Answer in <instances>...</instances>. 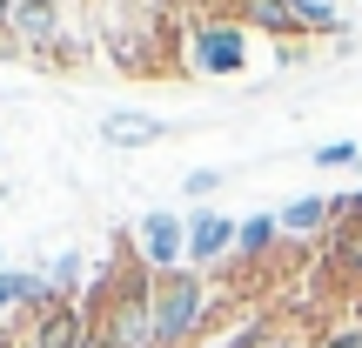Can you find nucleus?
<instances>
[{"label": "nucleus", "mask_w": 362, "mask_h": 348, "mask_svg": "<svg viewBox=\"0 0 362 348\" xmlns=\"http://www.w3.org/2000/svg\"><path fill=\"white\" fill-rule=\"evenodd\" d=\"M13 7H21V0H0V40H7V47H13Z\"/></svg>", "instance_id": "6ab92c4d"}, {"label": "nucleus", "mask_w": 362, "mask_h": 348, "mask_svg": "<svg viewBox=\"0 0 362 348\" xmlns=\"http://www.w3.org/2000/svg\"><path fill=\"white\" fill-rule=\"evenodd\" d=\"M148 315H155V348H194L202 328L215 322V288H208V275H194V268L155 275Z\"/></svg>", "instance_id": "f03ea898"}, {"label": "nucleus", "mask_w": 362, "mask_h": 348, "mask_svg": "<svg viewBox=\"0 0 362 348\" xmlns=\"http://www.w3.org/2000/svg\"><path fill=\"white\" fill-rule=\"evenodd\" d=\"M215 188H221V168H194L188 181H181V194H188V201H208Z\"/></svg>", "instance_id": "f3484780"}, {"label": "nucleus", "mask_w": 362, "mask_h": 348, "mask_svg": "<svg viewBox=\"0 0 362 348\" xmlns=\"http://www.w3.org/2000/svg\"><path fill=\"white\" fill-rule=\"evenodd\" d=\"M356 161H362L356 141H322L315 148V168H356Z\"/></svg>", "instance_id": "dca6fc26"}, {"label": "nucleus", "mask_w": 362, "mask_h": 348, "mask_svg": "<svg viewBox=\"0 0 362 348\" xmlns=\"http://www.w3.org/2000/svg\"><path fill=\"white\" fill-rule=\"evenodd\" d=\"M208 13H228L235 27H255V34H275V40H302L309 27H302V13H296V0H215Z\"/></svg>", "instance_id": "423d86ee"}, {"label": "nucleus", "mask_w": 362, "mask_h": 348, "mask_svg": "<svg viewBox=\"0 0 362 348\" xmlns=\"http://www.w3.org/2000/svg\"><path fill=\"white\" fill-rule=\"evenodd\" d=\"M94 34H101L107 61L121 74H168V67H181V27H175L168 0H101Z\"/></svg>", "instance_id": "f257e3e1"}, {"label": "nucleus", "mask_w": 362, "mask_h": 348, "mask_svg": "<svg viewBox=\"0 0 362 348\" xmlns=\"http://www.w3.org/2000/svg\"><path fill=\"white\" fill-rule=\"evenodd\" d=\"M0 54H7V40H0Z\"/></svg>", "instance_id": "5701e85b"}, {"label": "nucleus", "mask_w": 362, "mask_h": 348, "mask_svg": "<svg viewBox=\"0 0 362 348\" xmlns=\"http://www.w3.org/2000/svg\"><path fill=\"white\" fill-rule=\"evenodd\" d=\"M0 348H21V342H13V335H0Z\"/></svg>", "instance_id": "aec40b11"}, {"label": "nucleus", "mask_w": 362, "mask_h": 348, "mask_svg": "<svg viewBox=\"0 0 362 348\" xmlns=\"http://www.w3.org/2000/svg\"><path fill=\"white\" fill-rule=\"evenodd\" d=\"M134 255L148 261V275L188 268V221H181L175 208H148V215L134 221Z\"/></svg>", "instance_id": "39448f33"}, {"label": "nucleus", "mask_w": 362, "mask_h": 348, "mask_svg": "<svg viewBox=\"0 0 362 348\" xmlns=\"http://www.w3.org/2000/svg\"><path fill=\"white\" fill-rule=\"evenodd\" d=\"M322 7H336V0H322Z\"/></svg>", "instance_id": "b1692460"}, {"label": "nucleus", "mask_w": 362, "mask_h": 348, "mask_svg": "<svg viewBox=\"0 0 362 348\" xmlns=\"http://www.w3.org/2000/svg\"><path fill=\"white\" fill-rule=\"evenodd\" d=\"M88 348H107V342H101V335H88Z\"/></svg>", "instance_id": "412c9836"}, {"label": "nucleus", "mask_w": 362, "mask_h": 348, "mask_svg": "<svg viewBox=\"0 0 362 348\" xmlns=\"http://www.w3.org/2000/svg\"><path fill=\"white\" fill-rule=\"evenodd\" d=\"M275 241H282V221H275V215H248V221H235V261H242V268L269 261Z\"/></svg>", "instance_id": "9b49d317"}, {"label": "nucleus", "mask_w": 362, "mask_h": 348, "mask_svg": "<svg viewBox=\"0 0 362 348\" xmlns=\"http://www.w3.org/2000/svg\"><path fill=\"white\" fill-rule=\"evenodd\" d=\"M262 342H269V322H262V315H242V322H228V328L208 322L194 348H262Z\"/></svg>", "instance_id": "ddd939ff"}, {"label": "nucleus", "mask_w": 362, "mask_h": 348, "mask_svg": "<svg viewBox=\"0 0 362 348\" xmlns=\"http://www.w3.org/2000/svg\"><path fill=\"white\" fill-rule=\"evenodd\" d=\"M228 255H235V221L215 215V208H202V215L188 221V268L208 275L215 261H228Z\"/></svg>", "instance_id": "1a4fd4ad"}, {"label": "nucleus", "mask_w": 362, "mask_h": 348, "mask_svg": "<svg viewBox=\"0 0 362 348\" xmlns=\"http://www.w3.org/2000/svg\"><path fill=\"white\" fill-rule=\"evenodd\" d=\"M0 335H13L21 348H88L94 322H88V308H81V301H47V308L21 315V322L0 328Z\"/></svg>", "instance_id": "20e7f679"}, {"label": "nucleus", "mask_w": 362, "mask_h": 348, "mask_svg": "<svg viewBox=\"0 0 362 348\" xmlns=\"http://www.w3.org/2000/svg\"><path fill=\"white\" fill-rule=\"evenodd\" d=\"M181 67H188V74H208V80L242 74L248 67V34L228 13H194V20L181 27Z\"/></svg>", "instance_id": "7ed1b4c3"}, {"label": "nucleus", "mask_w": 362, "mask_h": 348, "mask_svg": "<svg viewBox=\"0 0 362 348\" xmlns=\"http://www.w3.org/2000/svg\"><path fill=\"white\" fill-rule=\"evenodd\" d=\"M322 275L336 288H349V295H362V221H329V234H322Z\"/></svg>", "instance_id": "0eeeda50"}, {"label": "nucleus", "mask_w": 362, "mask_h": 348, "mask_svg": "<svg viewBox=\"0 0 362 348\" xmlns=\"http://www.w3.org/2000/svg\"><path fill=\"white\" fill-rule=\"evenodd\" d=\"M161 134H168V121H161V114H128V107H121V114L101 121V141L107 148H155Z\"/></svg>", "instance_id": "9d476101"}, {"label": "nucleus", "mask_w": 362, "mask_h": 348, "mask_svg": "<svg viewBox=\"0 0 362 348\" xmlns=\"http://www.w3.org/2000/svg\"><path fill=\"white\" fill-rule=\"evenodd\" d=\"M0 275H7V255H0Z\"/></svg>", "instance_id": "4be33fe9"}, {"label": "nucleus", "mask_w": 362, "mask_h": 348, "mask_svg": "<svg viewBox=\"0 0 362 348\" xmlns=\"http://www.w3.org/2000/svg\"><path fill=\"white\" fill-rule=\"evenodd\" d=\"M296 13H302V27H309V34H322V40H336V34H342V13H336V7H322V0H296Z\"/></svg>", "instance_id": "2eb2a0df"}, {"label": "nucleus", "mask_w": 362, "mask_h": 348, "mask_svg": "<svg viewBox=\"0 0 362 348\" xmlns=\"http://www.w3.org/2000/svg\"><path fill=\"white\" fill-rule=\"evenodd\" d=\"M356 174H362V161H356Z\"/></svg>", "instance_id": "393cba45"}, {"label": "nucleus", "mask_w": 362, "mask_h": 348, "mask_svg": "<svg viewBox=\"0 0 362 348\" xmlns=\"http://www.w3.org/2000/svg\"><path fill=\"white\" fill-rule=\"evenodd\" d=\"M40 282H47V301H74V288H81V248H67V255H54Z\"/></svg>", "instance_id": "4468645a"}, {"label": "nucleus", "mask_w": 362, "mask_h": 348, "mask_svg": "<svg viewBox=\"0 0 362 348\" xmlns=\"http://www.w3.org/2000/svg\"><path fill=\"white\" fill-rule=\"evenodd\" d=\"M275 221H282V234H296V241H322L329 234V194H296Z\"/></svg>", "instance_id": "f8f14e48"}, {"label": "nucleus", "mask_w": 362, "mask_h": 348, "mask_svg": "<svg viewBox=\"0 0 362 348\" xmlns=\"http://www.w3.org/2000/svg\"><path fill=\"white\" fill-rule=\"evenodd\" d=\"M61 34H67V27H61V0H21V7H13V47L54 61Z\"/></svg>", "instance_id": "6e6552de"}, {"label": "nucleus", "mask_w": 362, "mask_h": 348, "mask_svg": "<svg viewBox=\"0 0 362 348\" xmlns=\"http://www.w3.org/2000/svg\"><path fill=\"white\" fill-rule=\"evenodd\" d=\"M315 348H362V328H349V335H322Z\"/></svg>", "instance_id": "a211bd4d"}]
</instances>
